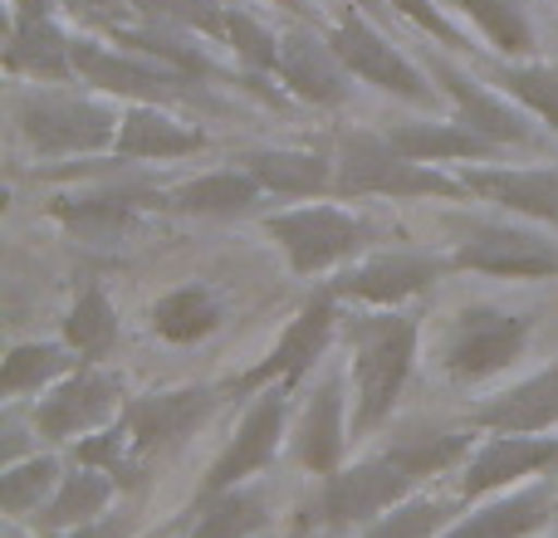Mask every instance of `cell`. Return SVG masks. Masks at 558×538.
I'll return each mask as SVG.
<instances>
[{"label":"cell","instance_id":"obj_42","mask_svg":"<svg viewBox=\"0 0 558 538\" xmlns=\"http://www.w3.org/2000/svg\"><path fill=\"white\" fill-rule=\"evenodd\" d=\"M270 5L289 10V15H299V20H308V0H270Z\"/></svg>","mask_w":558,"mask_h":538},{"label":"cell","instance_id":"obj_20","mask_svg":"<svg viewBox=\"0 0 558 538\" xmlns=\"http://www.w3.org/2000/svg\"><path fill=\"white\" fill-rule=\"evenodd\" d=\"M475 201H490L495 211L524 216L558 231V167H495V162H465L456 172Z\"/></svg>","mask_w":558,"mask_h":538},{"label":"cell","instance_id":"obj_19","mask_svg":"<svg viewBox=\"0 0 558 538\" xmlns=\"http://www.w3.org/2000/svg\"><path fill=\"white\" fill-rule=\"evenodd\" d=\"M348 445H353V396H343V377L328 372L299 412L294 455L308 475L328 480V475L343 470Z\"/></svg>","mask_w":558,"mask_h":538},{"label":"cell","instance_id":"obj_9","mask_svg":"<svg viewBox=\"0 0 558 538\" xmlns=\"http://www.w3.org/2000/svg\"><path fill=\"white\" fill-rule=\"evenodd\" d=\"M74 74L104 98H123V103H192L196 78L177 74V69L157 64V59L137 54L128 45H104V39L74 35Z\"/></svg>","mask_w":558,"mask_h":538},{"label":"cell","instance_id":"obj_26","mask_svg":"<svg viewBox=\"0 0 558 538\" xmlns=\"http://www.w3.org/2000/svg\"><path fill=\"white\" fill-rule=\"evenodd\" d=\"M383 133L397 152H407L412 162H432V167L495 162V152H500V147L485 143L481 133H471L461 118H402V123H387Z\"/></svg>","mask_w":558,"mask_h":538},{"label":"cell","instance_id":"obj_3","mask_svg":"<svg viewBox=\"0 0 558 538\" xmlns=\"http://www.w3.org/2000/svg\"><path fill=\"white\" fill-rule=\"evenodd\" d=\"M338 201H357V196H383V201H471L461 176H446L432 162H412L407 152H397L387 143L383 127H353L338 137Z\"/></svg>","mask_w":558,"mask_h":538},{"label":"cell","instance_id":"obj_35","mask_svg":"<svg viewBox=\"0 0 558 538\" xmlns=\"http://www.w3.org/2000/svg\"><path fill=\"white\" fill-rule=\"evenodd\" d=\"M456 10L471 20L475 35H481L500 59H530L534 54V25H530L520 0H456Z\"/></svg>","mask_w":558,"mask_h":538},{"label":"cell","instance_id":"obj_36","mask_svg":"<svg viewBox=\"0 0 558 538\" xmlns=\"http://www.w3.org/2000/svg\"><path fill=\"white\" fill-rule=\"evenodd\" d=\"M64 470H59L54 455H29V461H10L0 470V510L10 519H35L49 504V494L59 490Z\"/></svg>","mask_w":558,"mask_h":538},{"label":"cell","instance_id":"obj_22","mask_svg":"<svg viewBox=\"0 0 558 538\" xmlns=\"http://www.w3.org/2000/svg\"><path fill=\"white\" fill-rule=\"evenodd\" d=\"M206 152V133L177 118L162 103H128L118 127L113 157L118 162H177V157Z\"/></svg>","mask_w":558,"mask_h":538},{"label":"cell","instance_id":"obj_5","mask_svg":"<svg viewBox=\"0 0 558 538\" xmlns=\"http://www.w3.org/2000/svg\"><path fill=\"white\" fill-rule=\"evenodd\" d=\"M265 235L284 250V265L289 274L299 279H324V274H338L353 260H363L373 250V221L348 206H333V201H299V206H284V211H270L265 216Z\"/></svg>","mask_w":558,"mask_h":538},{"label":"cell","instance_id":"obj_16","mask_svg":"<svg viewBox=\"0 0 558 538\" xmlns=\"http://www.w3.org/2000/svg\"><path fill=\"white\" fill-rule=\"evenodd\" d=\"M558 465V436H485L461 465V504H481L490 494H505L514 485H530L534 475Z\"/></svg>","mask_w":558,"mask_h":538},{"label":"cell","instance_id":"obj_23","mask_svg":"<svg viewBox=\"0 0 558 538\" xmlns=\"http://www.w3.org/2000/svg\"><path fill=\"white\" fill-rule=\"evenodd\" d=\"M5 69L35 84H78L74 35L59 25V15H10Z\"/></svg>","mask_w":558,"mask_h":538},{"label":"cell","instance_id":"obj_34","mask_svg":"<svg viewBox=\"0 0 558 538\" xmlns=\"http://www.w3.org/2000/svg\"><path fill=\"white\" fill-rule=\"evenodd\" d=\"M143 206L147 201H137L133 192H94V196H59V201L49 206V216H54L59 225H69V231H78V235L108 241V235L128 231Z\"/></svg>","mask_w":558,"mask_h":538},{"label":"cell","instance_id":"obj_27","mask_svg":"<svg viewBox=\"0 0 558 538\" xmlns=\"http://www.w3.org/2000/svg\"><path fill=\"white\" fill-rule=\"evenodd\" d=\"M241 167H251L265 192L284 196V201H324L338 182L333 157L304 152V147H255L241 157Z\"/></svg>","mask_w":558,"mask_h":538},{"label":"cell","instance_id":"obj_1","mask_svg":"<svg viewBox=\"0 0 558 538\" xmlns=\"http://www.w3.org/2000/svg\"><path fill=\"white\" fill-rule=\"evenodd\" d=\"M471 421L465 431H407L387 441L383 451L363 455V461L343 465L318 485L314 524L318 529H367L383 519L392 504L412 500L426 480L446 470H461L471 461Z\"/></svg>","mask_w":558,"mask_h":538},{"label":"cell","instance_id":"obj_43","mask_svg":"<svg viewBox=\"0 0 558 538\" xmlns=\"http://www.w3.org/2000/svg\"><path fill=\"white\" fill-rule=\"evenodd\" d=\"M84 5H94V10H118L123 0H84Z\"/></svg>","mask_w":558,"mask_h":538},{"label":"cell","instance_id":"obj_12","mask_svg":"<svg viewBox=\"0 0 558 538\" xmlns=\"http://www.w3.org/2000/svg\"><path fill=\"white\" fill-rule=\"evenodd\" d=\"M426 74H432L436 88L456 103V118H461L471 133H481L485 143H495V147H539L544 143L539 127H534L539 118L524 113V108L514 103L505 88H495L490 78L465 74V69L446 54H432Z\"/></svg>","mask_w":558,"mask_h":538},{"label":"cell","instance_id":"obj_11","mask_svg":"<svg viewBox=\"0 0 558 538\" xmlns=\"http://www.w3.org/2000/svg\"><path fill=\"white\" fill-rule=\"evenodd\" d=\"M456 274H485V279H514V284H534V279H558V245L539 231L524 225H471L446 255Z\"/></svg>","mask_w":558,"mask_h":538},{"label":"cell","instance_id":"obj_24","mask_svg":"<svg viewBox=\"0 0 558 538\" xmlns=\"http://www.w3.org/2000/svg\"><path fill=\"white\" fill-rule=\"evenodd\" d=\"M475 431H495V436H544L558 431V363L544 372L524 377V382L505 387L500 396L481 402L471 412Z\"/></svg>","mask_w":558,"mask_h":538},{"label":"cell","instance_id":"obj_2","mask_svg":"<svg viewBox=\"0 0 558 538\" xmlns=\"http://www.w3.org/2000/svg\"><path fill=\"white\" fill-rule=\"evenodd\" d=\"M348 382H353V441L392 421L422 347V318L407 308H363L343 318Z\"/></svg>","mask_w":558,"mask_h":538},{"label":"cell","instance_id":"obj_29","mask_svg":"<svg viewBox=\"0 0 558 538\" xmlns=\"http://www.w3.org/2000/svg\"><path fill=\"white\" fill-rule=\"evenodd\" d=\"M226 323V304L211 284H177L147 308V328H153L162 343H206L216 328Z\"/></svg>","mask_w":558,"mask_h":538},{"label":"cell","instance_id":"obj_18","mask_svg":"<svg viewBox=\"0 0 558 538\" xmlns=\"http://www.w3.org/2000/svg\"><path fill=\"white\" fill-rule=\"evenodd\" d=\"M221 402L226 396L216 392V387H162V392L128 396L123 426H128V436H133V451L137 455L172 451V445H182L196 426L211 421Z\"/></svg>","mask_w":558,"mask_h":538},{"label":"cell","instance_id":"obj_45","mask_svg":"<svg viewBox=\"0 0 558 538\" xmlns=\"http://www.w3.org/2000/svg\"><path fill=\"white\" fill-rule=\"evenodd\" d=\"M357 5H363V0H357Z\"/></svg>","mask_w":558,"mask_h":538},{"label":"cell","instance_id":"obj_7","mask_svg":"<svg viewBox=\"0 0 558 538\" xmlns=\"http://www.w3.org/2000/svg\"><path fill=\"white\" fill-rule=\"evenodd\" d=\"M324 35H328V45L338 49V59L348 64V74H353L357 84L377 88V94H392L412 108H432L436 94H441L436 78L426 74L416 59H407L402 49H397L392 39L363 15V10L348 5V15H338Z\"/></svg>","mask_w":558,"mask_h":538},{"label":"cell","instance_id":"obj_15","mask_svg":"<svg viewBox=\"0 0 558 538\" xmlns=\"http://www.w3.org/2000/svg\"><path fill=\"white\" fill-rule=\"evenodd\" d=\"M441 269L451 265L426 250H367L363 260L338 269V279H328V289L357 308H402L416 294H426L441 279Z\"/></svg>","mask_w":558,"mask_h":538},{"label":"cell","instance_id":"obj_21","mask_svg":"<svg viewBox=\"0 0 558 538\" xmlns=\"http://www.w3.org/2000/svg\"><path fill=\"white\" fill-rule=\"evenodd\" d=\"M265 186L251 167H216V172H202L192 182H177L172 192H162V206L177 216H196V221H241V216H255L265 201Z\"/></svg>","mask_w":558,"mask_h":538},{"label":"cell","instance_id":"obj_10","mask_svg":"<svg viewBox=\"0 0 558 538\" xmlns=\"http://www.w3.org/2000/svg\"><path fill=\"white\" fill-rule=\"evenodd\" d=\"M128 406V392H123V377L108 372L104 363H84L54 382L49 392H39V406H35V431L45 441H59V445H74L84 436L104 431L123 416Z\"/></svg>","mask_w":558,"mask_h":538},{"label":"cell","instance_id":"obj_28","mask_svg":"<svg viewBox=\"0 0 558 538\" xmlns=\"http://www.w3.org/2000/svg\"><path fill=\"white\" fill-rule=\"evenodd\" d=\"M118 500V480L108 470H94V465H74V470L59 480V490L49 494V504L35 514L39 534H69L84 529V524H98L108 514V504Z\"/></svg>","mask_w":558,"mask_h":538},{"label":"cell","instance_id":"obj_6","mask_svg":"<svg viewBox=\"0 0 558 538\" xmlns=\"http://www.w3.org/2000/svg\"><path fill=\"white\" fill-rule=\"evenodd\" d=\"M534 338V318L514 314V308L471 304L451 318L441 338V367L451 382H490V377L510 372Z\"/></svg>","mask_w":558,"mask_h":538},{"label":"cell","instance_id":"obj_8","mask_svg":"<svg viewBox=\"0 0 558 538\" xmlns=\"http://www.w3.org/2000/svg\"><path fill=\"white\" fill-rule=\"evenodd\" d=\"M333 338H343V298L324 284L299 304V314L289 318L284 333L270 343V353H265L255 367H245L235 392H265V387H275V382L299 387L328 357Z\"/></svg>","mask_w":558,"mask_h":538},{"label":"cell","instance_id":"obj_17","mask_svg":"<svg viewBox=\"0 0 558 538\" xmlns=\"http://www.w3.org/2000/svg\"><path fill=\"white\" fill-rule=\"evenodd\" d=\"M275 78L294 98L314 108H343L353 94V74L338 59V49L328 45L324 29H314L308 20H294L289 29H279V64Z\"/></svg>","mask_w":558,"mask_h":538},{"label":"cell","instance_id":"obj_14","mask_svg":"<svg viewBox=\"0 0 558 538\" xmlns=\"http://www.w3.org/2000/svg\"><path fill=\"white\" fill-rule=\"evenodd\" d=\"M153 15L172 20L211 45H226L255 74H275L279 64V35L260 15H251L241 0H153Z\"/></svg>","mask_w":558,"mask_h":538},{"label":"cell","instance_id":"obj_32","mask_svg":"<svg viewBox=\"0 0 558 538\" xmlns=\"http://www.w3.org/2000/svg\"><path fill=\"white\" fill-rule=\"evenodd\" d=\"M270 524V500L265 490H221L196 500V524L186 538H255Z\"/></svg>","mask_w":558,"mask_h":538},{"label":"cell","instance_id":"obj_37","mask_svg":"<svg viewBox=\"0 0 558 538\" xmlns=\"http://www.w3.org/2000/svg\"><path fill=\"white\" fill-rule=\"evenodd\" d=\"M456 519H461L456 500H416L412 494V500L392 504L383 519L367 524L363 538H441Z\"/></svg>","mask_w":558,"mask_h":538},{"label":"cell","instance_id":"obj_13","mask_svg":"<svg viewBox=\"0 0 558 538\" xmlns=\"http://www.w3.org/2000/svg\"><path fill=\"white\" fill-rule=\"evenodd\" d=\"M289 396H294V387H284V382L255 392L251 412L241 416L235 436L226 441V451L211 461V470H206L202 494L241 490L245 480H255L260 470H270L279 445H284V431H289ZM202 494H196V500H202Z\"/></svg>","mask_w":558,"mask_h":538},{"label":"cell","instance_id":"obj_33","mask_svg":"<svg viewBox=\"0 0 558 538\" xmlns=\"http://www.w3.org/2000/svg\"><path fill=\"white\" fill-rule=\"evenodd\" d=\"M485 78L514 98L524 113H534L549 133H558V64H534V59H490Z\"/></svg>","mask_w":558,"mask_h":538},{"label":"cell","instance_id":"obj_39","mask_svg":"<svg viewBox=\"0 0 558 538\" xmlns=\"http://www.w3.org/2000/svg\"><path fill=\"white\" fill-rule=\"evenodd\" d=\"M387 5H392L397 15L412 20V25L422 29L426 39H436L441 49H451V54H475V49H481L461 25H456L451 15H446L441 5H436V0H387Z\"/></svg>","mask_w":558,"mask_h":538},{"label":"cell","instance_id":"obj_44","mask_svg":"<svg viewBox=\"0 0 558 538\" xmlns=\"http://www.w3.org/2000/svg\"><path fill=\"white\" fill-rule=\"evenodd\" d=\"M549 538H558V529H554V534H549Z\"/></svg>","mask_w":558,"mask_h":538},{"label":"cell","instance_id":"obj_41","mask_svg":"<svg viewBox=\"0 0 558 538\" xmlns=\"http://www.w3.org/2000/svg\"><path fill=\"white\" fill-rule=\"evenodd\" d=\"M45 538H118V524H84V529H69V534H45Z\"/></svg>","mask_w":558,"mask_h":538},{"label":"cell","instance_id":"obj_31","mask_svg":"<svg viewBox=\"0 0 558 538\" xmlns=\"http://www.w3.org/2000/svg\"><path fill=\"white\" fill-rule=\"evenodd\" d=\"M74 367H84V357L59 338V343H15L0 363V396H29L49 392L54 382H64Z\"/></svg>","mask_w":558,"mask_h":538},{"label":"cell","instance_id":"obj_38","mask_svg":"<svg viewBox=\"0 0 558 538\" xmlns=\"http://www.w3.org/2000/svg\"><path fill=\"white\" fill-rule=\"evenodd\" d=\"M137 461L143 455L133 451V436H128L123 416H118L113 426H104V431L84 436V441H74V465H94V470H108L118 485H133L137 480Z\"/></svg>","mask_w":558,"mask_h":538},{"label":"cell","instance_id":"obj_25","mask_svg":"<svg viewBox=\"0 0 558 538\" xmlns=\"http://www.w3.org/2000/svg\"><path fill=\"white\" fill-rule=\"evenodd\" d=\"M549 519H554L549 485H514V490L490 494L471 514H461L441 538H530L549 529Z\"/></svg>","mask_w":558,"mask_h":538},{"label":"cell","instance_id":"obj_40","mask_svg":"<svg viewBox=\"0 0 558 538\" xmlns=\"http://www.w3.org/2000/svg\"><path fill=\"white\" fill-rule=\"evenodd\" d=\"M10 15H59L64 0H5Z\"/></svg>","mask_w":558,"mask_h":538},{"label":"cell","instance_id":"obj_30","mask_svg":"<svg viewBox=\"0 0 558 538\" xmlns=\"http://www.w3.org/2000/svg\"><path fill=\"white\" fill-rule=\"evenodd\" d=\"M118 333H123V323H118V304L108 298L104 284L78 289L74 304H69V314H64V323H59V338H64L84 363H108L113 347H118Z\"/></svg>","mask_w":558,"mask_h":538},{"label":"cell","instance_id":"obj_4","mask_svg":"<svg viewBox=\"0 0 558 538\" xmlns=\"http://www.w3.org/2000/svg\"><path fill=\"white\" fill-rule=\"evenodd\" d=\"M15 123L20 137L29 143V152L45 162H64V157H98L113 152L123 113L104 98L69 94V88H25L15 98Z\"/></svg>","mask_w":558,"mask_h":538}]
</instances>
